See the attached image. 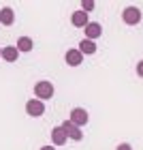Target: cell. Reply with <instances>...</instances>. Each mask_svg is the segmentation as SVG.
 Instances as JSON below:
<instances>
[{
  "mask_svg": "<svg viewBox=\"0 0 143 150\" xmlns=\"http://www.w3.org/2000/svg\"><path fill=\"white\" fill-rule=\"evenodd\" d=\"M34 94H36L39 101L51 99V97H53V84H51V81H47V79L36 81V84H34Z\"/></svg>",
  "mask_w": 143,
  "mask_h": 150,
  "instance_id": "1",
  "label": "cell"
},
{
  "mask_svg": "<svg viewBox=\"0 0 143 150\" xmlns=\"http://www.w3.org/2000/svg\"><path fill=\"white\" fill-rule=\"evenodd\" d=\"M122 19H124V24H128V26H137L141 22V11L137 6H126V9L122 11Z\"/></svg>",
  "mask_w": 143,
  "mask_h": 150,
  "instance_id": "2",
  "label": "cell"
},
{
  "mask_svg": "<svg viewBox=\"0 0 143 150\" xmlns=\"http://www.w3.org/2000/svg\"><path fill=\"white\" fill-rule=\"evenodd\" d=\"M88 120H90V116H88V112L83 110V107H73L71 110V122L77 125L79 129L83 125H88Z\"/></svg>",
  "mask_w": 143,
  "mask_h": 150,
  "instance_id": "3",
  "label": "cell"
},
{
  "mask_svg": "<svg viewBox=\"0 0 143 150\" xmlns=\"http://www.w3.org/2000/svg\"><path fill=\"white\" fill-rule=\"evenodd\" d=\"M60 127L64 129V133H66V137H69V139H73V142H81L83 133H81V129H79L77 125H73L71 120H66V122H62Z\"/></svg>",
  "mask_w": 143,
  "mask_h": 150,
  "instance_id": "4",
  "label": "cell"
},
{
  "mask_svg": "<svg viewBox=\"0 0 143 150\" xmlns=\"http://www.w3.org/2000/svg\"><path fill=\"white\" fill-rule=\"evenodd\" d=\"M26 114H28V116H34V118L43 116V114H45V105H43V101H39V99H30L28 103H26Z\"/></svg>",
  "mask_w": 143,
  "mask_h": 150,
  "instance_id": "5",
  "label": "cell"
},
{
  "mask_svg": "<svg viewBox=\"0 0 143 150\" xmlns=\"http://www.w3.org/2000/svg\"><path fill=\"white\" fill-rule=\"evenodd\" d=\"M83 30H86V39L88 41H94V39H98L100 35H103V26H100L98 22H90Z\"/></svg>",
  "mask_w": 143,
  "mask_h": 150,
  "instance_id": "6",
  "label": "cell"
},
{
  "mask_svg": "<svg viewBox=\"0 0 143 150\" xmlns=\"http://www.w3.org/2000/svg\"><path fill=\"white\" fill-rule=\"evenodd\" d=\"M64 60H66V64H71V67H79L83 62V54L79 50H69L64 54Z\"/></svg>",
  "mask_w": 143,
  "mask_h": 150,
  "instance_id": "7",
  "label": "cell"
},
{
  "mask_svg": "<svg viewBox=\"0 0 143 150\" xmlns=\"http://www.w3.org/2000/svg\"><path fill=\"white\" fill-rule=\"evenodd\" d=\"M71 22H73V26L75 28H86L88 24H90V19H88V13H83V11H75L73 15H71Z\"/></svg>",
  "mask_w": 143,
  "mask_h": 150,
  "instance_id": "8",
  "label": "cell"
},
{
  "mask_svg": "<svg viewBox=\"0 0 143 150\" xmlns=\"http://www.w3.org/2000/svg\"><path fill=\"white\" fill-rule=\"evenodd\" d=\"M66 142H69V137H66L64 129H62V127H53V131H51V144H56V146H64Z\"/></svg>",
  "mask_w": 143,
  "mask_h": 150,
  "instance_id": "9",
  "label": "cell"
},
{
  "mask_svg": "<svg viewBox=\"0 0 143 150\" xmlns=\"http://www.w3.org/2000/svg\"><path fill=\"white\" fill-rule=\"evenodd\" d=\"M13 22H15V11H13L11 6H2V9H0V24L11 26Z\"/></svg>",
  "mask_w": 143,
  "mask_h": 150,
  "instance_id": "10",
  "label": "cell"
},
{
  "mask_svg": "<svg viewBox=\"0 0 143 150\" xmlns=\"http://www.w3.org/2000/svg\"><path fill=\"white\" fill-rule=\"evenodd\" d=\"M19 58V52L15 45H6L2 47V60H6V62H15V60Z\"/></svg>",
  "mask_w": 143,
  "mask_h": 150,
  "instance_id": "11",
  "label": "cell"
},
{
  "mask_svg": "<svg viewBox=\"0 0 143 150\" xmlns=\"http://www.w3.org/2000/svg\"><path fill=\"white\" fill-rule=\"evenodd\" d=\"M77 50L81 52V54H83V56H86V54H88V56H90V54H96V43H94V41H79V47H77Z\"/></svg>",
  "mask_w": 143,
  "mask_h": 150,
  "instance_id": "12",
  "label": "cell"
},
{
  "mask_svg": "<svg viewBox=\"0 0 143 150\" xmlns=\"http://www.w3.org/2000/svg\"><path fill=\"white\" fill-rule=\"evenodd\" d=\"M15 47H17V52H32L34 43H32V39H30V37H19Z\"/></svg>",
  "mask_w": 143,
  "mask_h": 150,
  "instance_id": "13",
  "label": "cell"
},
{
  "mask_svg": "<svg viewBox=\"0 0 143 150\" xmlns=\"http://www.w3.org/2000/svg\"><path fill=\"white\" fill-rule=\"evenodd\" d=\"M94 6H96V2H94V0H83V2H81V11H83V13H90Z\"/></svg>",
  "mask_w": 143,
  "mask_h": 150,
  "instance_id": "14",
  "label": "cell"
},
{
  "mask_svg": "<svg viewBox=\"0 0 143 150\" xmlns=\"http://www.w3.org/2000/svg\"><path fill=\"white\" fill-rule=\"evenodd\" d=\"M137 75H139V77H143V60H139V62H137Z\"/></svg>",
  "mask_w": 143,
  "mask_h": 150,
  "instance_id": "15",
  "label": "cell"
},
{
  "mask_svg": "<svg viewBox=\"0 0 143 150\" xmlns=\"http://www.w3.org/2000/svg\"><path fill=\"white\" fill-rule=\"evenodd\" d=\"M115 150H132V146L130 144H118V148Z\"/></svg>",
  "mask_w": 143,
  "mask_h": 150,
  "instance_id": "16",
  "label": "cell"
},
{
  "mask_svg": "<svg viewBox=\"0 0 143 150\" xmlns=\"http://www.w3.org/2000/svg\"><path fill=\"white\" fill-rule=\"evenodd\" d=\"M41 150H56V148H53V146H43Z\"/></svg>",
  "mask_w": 143,
  "mask_h": 150,
  "instance_id": "17",
  "label": "cell"
},
{
  "mask_svg": "<svg viewBox=\"0 0 143 150\" xmlns=\"http://www.w3.org/2000/svg\"><path fill=\"white\" fill-rule=\"evenodd\" d=\"M0 58H2V47H0Z\"/></svg>",
  "mask_w": 143,
  "mask_h": 150,
  "instance_id": "18",
  "label": "cell"
}]
</instances>
